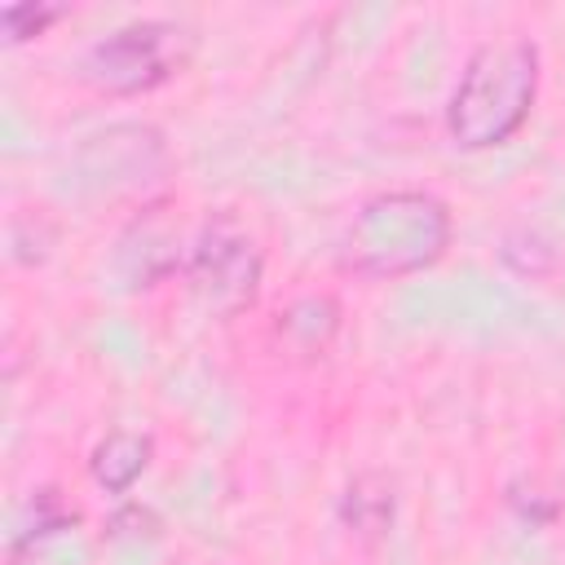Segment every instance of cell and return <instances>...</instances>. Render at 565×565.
I'll list each match as a JSON object with an SVG mask.
<instances>
[{"mask_svg": "<svg viewBox=\"0 0 565 565\" xmlns=\"http://www.w3.org/2000/svg\"><path fill=\"white\" fill-rule=\"evenodd\" d=\"M265 278V256L256 234L234 216V212H212L190 252H185V282L190 296L212 313V318H238L256 305Z\"/></svg>", "mask_w": 565, "mask_h": 565, "instance_id": "cell-4", "label": "cell"}, {"mask_svg": "<svg viewBox=\"0 0 565 565\" xmlns=\"http://www.w3.org/2000/svg\"><path fill=\"white\" fill-rule=\"evenodd\" d=\"M159 530H163L159 512L150 503H141V499H124L106 516V539L110 543H150V539H159Z\"/></svg>", "mask_w": 565, "mask_h": 565, "instance_id": "cell-13", "label": "cell"}, {"mask_svg": "<svg viewBox=\"0 0 565 565\" xmlns=\"http://www.w3.org/2000/svg\"><path fill=\"white\" fill-rule=\"evenodd\" d=\"M110 269H115L124 291H150L168 274L185 269L181 247H177V225H172L163 203H150V207H141V216L128 221V230L115 243Z\"/></svg>", "mask_w": 565, "mask_h": 565, "instance_id": "cell-6", "label": "cell"}, {"mask_svg": "<svg viewBox=\"0 0 565 565\" xmlns=\"http://www.w3.org/2000/svg\"><path fill=\"white\" fill-rule=\"evenodd\" d=\"M499 260H503L512 274H521V278H552V274L561 269L556 243H552L543 230H534V225H512V230H503V238H499Z\"/></svg>", "mask_w": 565, "mask_h": 565, "instance_id": "cell-10", "label": "cell"}, {"mask_svg": "<svg viewBox=\"0 0 565 565\" xmlns=\"http://www.w3.org/2000/svg\"><path fill=\"white\" fill-rule=\"evenodd\" d=\"M150 459H154V441H150V433H137V428H110V433L93 446V455H88V472H93V481H97L106 494H128V490L141 481V472L150 468Z\"/></svg>", "mask_w": 565, "mask_h": 565, "instance_id": "cell-9", "label": "cell"}, {"mask_svg": "<svg viewBox=\"0 0 565 565\" xmlns=\"http://www.w3.org/2000/svg\"><path fill=\"white\" fill-rule=\"evenodd\" d=\"M508 508H512L521 521H530L534 530H539V525H552V521H556V512H561V503H556L552 494H543L534 481H530V499H525L516 486H508Z\"/></svg>", "mask_w": 565, "mask_h": 565, "instance_id": "cell-14", "label": "cell"}, {"mask_svg": "<svg viewBox=\"0 0 565 565\" xmlns=\"http://www.w3.org/2000/svg\"><path fill=\"white\" fill-rule=\"evenodd\" d=\"M194 53V35L168 18H137L88 44L79 75L115 97H137L168 84Z\"/></svg>", "mask_w": 565, "mask_h": 565, "instance_id": "cell-3", "label": "cell"}, {"mask_svg": "<svg viewBox=\"0 0 565 565\" xmlns=\"http://www.w3.org/2000/svg\"><path fill=\"white\" fill-rule=\"evenodd\" d=\"M539 97V44L530 35H494L477 44L450 88L446 132L459 150H494L512 141Z\"/></svg>", "mask_w": 565, "mask_h": 565, "instance_id": "cell-1", "label": "cell"}, {"mask_svg": "<svg viewBox=\"0 0 565 565\" xmlns=\"http://www.w3.org/2000/svg\"><path fill=\"white\" fill-rule=\"evenodd\" d=\"M66 13H71L66 4H44V0H35V4H4V9H0V31H4V44L35 40V35H44L53 22H62Z\"/></svg>", "mask_w": 565, "mask_h": 565, "instance_id": "cell-12", "label": "cell"}, {"mask_svg": "<svg viewBox=\"0 0 565 565\" xmlns=\"http://www.w3.org/2000/svg\"><path fill=\"white\" fill-rule=\"evenodd\" d=\"M397 516V486L384 472H362L340 494V525L358 543H380Z\"/></svg>", "mask_w": 565, "mask_h": 565, "instance_id": "cell-8", "label": "cell"}, {"mask_svg": "<svg viewBox=\"0 0 565 565\" xmlns=\"http://www.w3.org/2000/svg\"><path fill=\"white\" fill-rule=\"evenodd\" d=\"M71 172H75V185L93 194L146 190L150 181L168 172V141L154 124L124 119V124H110L84 137V146L71 159Z\"/></svg>", "mask_w": 565, "mask_h": 565, "instance_id": "cell-5", "label": "cell"}, {"mask_svg": "<svg viewBox=\"0 0 565 565\" xmlns=\"http://www.w3.org/2000/svg\"><path fill=\"white\" fill-rule=\"evenodd\" d=\"M340 327H344L340 300L331 291H305V296L282 305V313L274 322V335L282 340L287 353L313 362V358H327V349L335 344Z\"/></svg>", "mask_w": 565, "mask_h": 565, "instance_id": "cell-7", "label": "cell"}, {"mask_svg": "<svg viewBox=\"0 0 565 565\" xmlns=\"http://www.w3.org/2000/svg\"><path fill=\"white\" fill-rule=\"evenodd\" d=\"M455 238L450 207L428 190L371 194L344 234V265L362 278H406L446 256Z\"/></svg>", "mask_w": 565, "mask_h": 565, "instance_id": "cell-2", "label": "cell"}, {"mask_svg": "<svg viewBox=\"0 0 565 565\" xmlns=\"http://www.w3.org/2000/svg\"><path fill=\"white\" fill-rule=\"evenodd\" d=\"M31 512H35V521L26 525V530H18L13 534V543H9V552H13V561L31 547V539L40 543V539H53V534H62V530H71L75 521H79V512L53 490V486H44V490H35V499H31Z\"/></svg>", "mask_w": 565, "mask_h": 565, "instance_id": "cell-11", "label": "cell"}]
</instances>
